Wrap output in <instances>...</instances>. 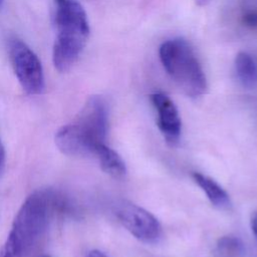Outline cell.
<instances>
[{
  "label": "cell",
  "instance_id": "52a82bcc",
  "mask_svg": "<svg viewBox=\"0 0 257 257\" xmlns=\"http://www.w3.org/2000/svg\"><path fill=\"white\" fill-rule=\"evenodd\" d=\"M157 112V125L170 147H176L181 138L182 121L178 107L169 95L158 91L151 94Z\"/></svg>",
  "mask_w": 257,
  "mask_h": 257
},
{
  "label": "cell",
  "instance_id": "2e32d148",
  "mask_svg": "<svg viewBox=\"0 0 257 257\" xmlns=\"http://www.w3.org/2000/svg\"><path fill=\"white\" fill-rule=\"evenodd\" d=\"M251 228H252V232H253L254 236L257 239V213L253 216V218L251 220Z\"/></svg>",
  "mask_w": 257,
  "mask_h": 257
},
{
  "label": "cell",
  "instance_id": "3957f363",
  "mask_svg": "<svg viewBox=\"0 0 257 257\" xmlns=\"http://www.w3.org/2000/svg\"><path fill=\"white\" fill-rule=\"evenodd\" d=\"M108 113L105 100L99 95L90 96L75 119L67 123L70 142L79 156L94 155L96 148L105 144Z\"/></svg>",
  "mask_w": 257,
  "mask_h": 257
},
{
  "label": "cell",
  "instance_id": "277c9868",
  "mask_svg": "<svg viewBox=\"0 0 257 257\" xmlns=\"http://www.w3.org/2000/svg\"><path fill=\"white\" fill-rule=\"evenodd\" d=\"M47 216L46 196L39 192L31 194L18 210L7 240L25 255L44 231Z\"/></svg>",
  "mask_w": 257,
  "mask_h": 257
},
{
  "label": "cell",
  "instance_id": "4fadbf2b",
  "mask_svg": "<svg viewBox=\"0 0 257 257\" xmlns=\"http://www.w3.org/2000/svg\"><path fill=\"white\" fill-rule=\"evenodd\" d=\"M0 257H24L12 244H10L7 240L0 247Z\"/></svg>",
  "mask_w": 257,
  "mask_h": 257
},
{
  "label": "cell",
  "instance_id": "d6986e66",
  "mask_svg": "<svg viewBox=\"0 0 257 257\" xmlns=\"http://www.w3.org/2000/svg\"><path fill=\"white\" fill-rule=\"evenodd\" d=\"M45 257H48V256H45Z\"/></svg>",
  "mask_w": 257,
  "mask_h": 257
},
{
  "label": "cell",
  "instance_id": "e0dca14e",
  "mask_svg": "<svg viewBox=\"0 0 257 257\" xmlns=\"http://www.w3.org/2000/svg\"><path fill=\"white\" fill-rule=\"evenodd\" d=\"M195 3L198 5V6H206L208 5L212 0H194Z\"/></svg>",
  "mask_w": 257,
  "mask_h": 257
},
{
  "label": "cell",
  "instance_id": "9c48e42d",
  "mask_svg": "<svg viewBox=\"0 0 257 257\" xmlns=\"http://www.w3.org/2000/svg\"><path fill=\"white\" fill-rule=\"evenodd\" d=\"M101 170L115 179H121L126 174V167L122 158L105 144L99 145L95 152Z\"/></svg>",
  "mask_w": 257,
  "mask_h": 257
},
{
  "label": "cell",
  "instance_id": "5b68a950",
  "mask_svg": "<svg viewBox=\"0 0 257 257\" xmlns=\"http://www.w3.org/2000/svg\"><path fill=\"white\" fill-rule=\"evenodd\" d=\"M9 54L14 73L23 90L31 95L42 93L45 87L44 71L35 52L21 39L13 38L9 42Z\"/></svg>",
  "mask_w": 257,
  "mask_h": 257
},
{
  "label": "cell",
  "instance_id": "8fae6325",
  "mask_svg": "<svg viewBox=\"0 0 257 257\" xmlns=\"http://www.w3.org/2000/svg\"><path fill=\"white\" fill-rule=\"evenodd\" d=\"M238 22L246 30L257 31V1L243 0L238 11Z\"/></svg>",
  "mask_w": 257,
  "mask_h": 257
},
{
  "label": "cell",
  "instance_id": "7c38bea8",
  "mask_svg": "<svg viewBox=\"0 0 257 257\" xmlns=\"http://www.w3.org/2000/svg\"><path fill=\"white\" fill-rule=\"evenodd\" d=\"M217 250L221 257H241L244 246L240 239L233 236H224L218 240Z\"/></svg>",
  "mask_w": 257,
  "mask_h": 257
},
{
  "label": "cell",
  "instance_id": "30bf717a",
  "mask_svg": "<svg viewBox=\"0 0 257 257\" xmlns=\"http://www.w3.org/2000/svg\"><path fill=\"white\" fill-rule=\"evenodd\" d=\"M235 72L238 80L247 87L257 83V63L252 55L247 52H239L234 61Z\"/></svg>",
  "mask_w": 257,
  "mask_h": 257
},
{
  "label": "cell",
  "instance_id": "6da1fadb",
  "mask_svg": "<svg viewBox=\"0 0 257 257\" xmlns=\"http://www.w3.org/2000/svg\"><path fill=\"white\" fill-rule=\"evenodd\" d=\"M56 36L52 62L59 72L68 71L79 58L89 37V22L82 5L76 0H54Z\"/></svg>",
  "mask_w": 257,
  "mask_h": 257
},
{
  "label": "cell",
  "instance_id": "8992f818",
  "mask_svg": "<svg viewBox=\"0 0 257 257\" xmlns=\"http://www.w3.org/2000/svg\"><path fill=\"white\" fill-rule=\"evenodd\" d=\"M114 212L122 226L138 240L155 244L161 239L162 226L158 219L146 209L130 202H121Z\"/></svg>",
  "mask_w": 257,
  "mask_h": 257
},
{
  "label": "cell",
  "instance_id": "7a4b0ae2",
  "mask_svg": "<svg viewBox=\"0 0 257 257\" xmlns=\"http://www.w3.org/2000/svg\"><path fill=\"white\" fill-rule=\"evenodd\" d=\"M159 55L168 75L186 95L199 97L206 93V74L187 40L176 37L164 41L160 46Z\"/></svg>",
  "mask_w": 257,
  "mask_h": 257
},
{
  "label": "cell",
  "instance_id": "ba28073f",
  "mask_svg": "<svg viewBox=\"0 0 257 257\" xmlns=\"http://www.w3.org/2000/svg\"><path fill=\"white\" fill-rule=\"evenodd\" d=\"M192 177L195 183L206 194L207 198L213 206L221 210H226L231 207L229 195L216 181L204 174L197 172L193 173Z\"/></svg>",
  "mask_w": 257,
  "mask_h": 257
},
{
  "label": "cell",
  "instance_id": "9a60e30c",
  "mask_svg": "<svg viewBox=\"0 0 257 257\" xmlns=\"http://www.w3.org/2000/svg\"><path fill=\"white\" fill-rule=\"evenodd\" d=\"M86 257H108V256L104 252H102L98 249H93L87 253Z\"/></svg>",
  "mask_w": 257,
  "mask_h": 257
},
{
  "label": "cell",
  "instance_id": "5bb4252c",
  "mask_svg": "<svg viewBox=\"0 0 257 257\" xmlns=\"http://www.w3.org/2000/svg\"><path fill=\"white\" fill-rule=\"evenodd\" d=\"M5 164H6V153H5V148L0 140V176L4 173L5 170Z\"/></svg>",
  "mask_w": 257,
  "mask_h": 257
},
{
  "label": "cell",
  "instance_id": "ac0fdd59",
  "mask_svg": "<svg viewBox=\"0 0 257 257\" xmlns=\"http://www.w3.org/2000/svg\"><path fill=\"white\" fill-rule=\"evenodd\" d=\"M3 1H4V0H0V8H1L2 5H3Z\"/></svg>",
  "mask_w": 257,
  "mask_h": 257
}]
</instances>
